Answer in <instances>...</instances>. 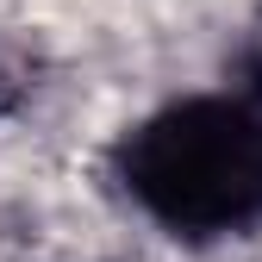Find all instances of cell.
<instances>
[{
    "label": "cell",
    "instance_id": "1",
    "mask_svg": "<svg viewBox=\"0 0 262 262\" xmlns=\"http://www.w3.org/2000/svg\"><path fill=\"white\" fill-rule=\"evenodd\" d=\"M125 200L169 237H231L262 225V94H187L138 119L113 150Z\"/></svg>",
    "mask_w": 262,
    "mask_h": 262
}]
</instances>
